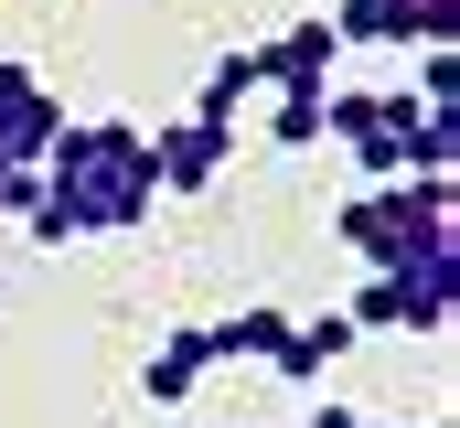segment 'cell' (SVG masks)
I'll return each mask as SVG.
<instances>
[{
  "mask_svg": "<svg viewBox=\"0 0 460 428\" xmlns=\"http://www.w3.org/2000/svg\"><path fill=\"white\" fill-rule=\"evenodd\" d=\"M54 129H65V97H54L22 54H0V172H43Z\"/></svg>",
  "mask_w": 460,
  "mask_h": 428,
  "instance_id": "cell-4",
  "label": "cell"
},
{
  "mask_svg": "<svg viewBox=\"0 0 460 428\" xmlns=\"http://www.w3.org/2000/svg\"><path fill=\"white\" fill-rule=\"evenodd\" d=\"M279 332H289V311H279V300H246V311L204 321V343H215V364H268V353H279Z\"/></svg>",
  "mask_w": 460,
  "mask_h": 428,
  "instance_id": "cell-9",
  "label": "cell"
},
{
  "mask_svg": "<svg viewBox=\"0 0 460 428\" xmlns=\"http://www.w3.org/2000/svg\"><path fill=\"white\" fill-rule=\"evenodd\" d=\"M311 428H375V418H353V407H332V397H322V407H311Z\"/></svg>",
  "mask_w": 460,
  "mask_h": 428,
  "instance_id": "cell-15",
  "label": "cell"
},
{
  "mask_svg": "<svg viewBox=\"0 0 460 428\" xmlns=\"http://www.w3.org/2000/svg\"><path fill=\"white\" fill-rule=\"evenodd\" d=\"M161 204V172H150V129L139 118H65L43 172H32V246H75V236H128Z\"/></svg>",
  "mask_w": 460,
  "mask_h": 428,
  "instance_id": "cell-1",
  "label": "cell"
},
{
  "mask_svg": "<svg viewBox=\"0 0 460 428\" xmlns=\"http://www.w3.org/2000/svg\"><path fill=\"white\" fill-rule=\"evenodd\" d=\"M353 343H364V332L343 321V300H332V311H289V332H279V353H268V375H279V386H322V375L343 364Z\"/></svg>",
  "mask_w": 460,
  "mask_h": 428,
  "instance_id": "cell-7",
  "label": "cell"
},
{
  "mask_svg": "<svg viewBox=\"0 0 460 428\" xmlns=\"http://www.w3.org/2000/svg\"><path fill=\"white\" fill-rule=\"evenodd\" d=\"M226 150H235V129H215V118H150V172H161L172 204L215 193L226 183Z\"/></svg>",
  "mask_w": 460,
  "mask_h": 428,
  "instance_id": "cell-6",
  "label": "cell"
},
{
  "mask_svg": "<svg viewBox=\"0 0 460 428\" xmlns=\"http://www.w3.org/2000/svg\"><path fill=\"white\" fill-rule=\"evenodd\" d=\"M418 107H439V118H460V54L450 43H418V86H407Z\"/></svg>",
  "mask_w": 460,
  "mask_h": 428,
  "instance_id": "cell-11",
  "label": "cell"
},
{
  "mask_svg": "<svg viewBox=\"0 0 460 428\" xmlns=\"http://www.w3.org/2000/svg\"><path fill=\"white\" fill-rule=\"evenodd\" d=\"M257 54V97H322L332 86V65H343V43H332V22L311 11V22H279L268 43H246Z\"/></svg>",
  "mask_w": 460,
  "mask_h": 428,
  "instance_id": "cell-5",
  "label": "cell"
},
{
  "mask_svg": "<svg viewBox=\"0 0 460 428\" xmlns=\"http://www.w3.org/2000/svg\"><path fill=\"white\" fill-rule=\"evenodd\" d=\"M11 214H32V172H0V225Z\"/></svg>",
  "mask_w": 460,
  "mask_h": 428,
  "instance_id": "cell-14",
  "label": "cell"
},
{
  "mask_svg": "<svg viewBox=\"0 0 460 428\" xmlns=\"http://www.w3.org/2000/svg\"><path fill=\"white\" fill-rule=\"evenodd\" d=\"M204 375H215V343H204V321H182V332H161V343H150V364H139V397H150V407H182Z\"/></svg>",
  "mask_w": 460,
  "mask_h": 428,
  "instance_id": "cell-8",
  "label": "cell"
},
{
  "mask_svg": "<svg viewBox=\"0 0 460 428\" xmlns=\"http://www.w3.org/2000/svg\"><path fill=\"white\" fill-rule=\"evenodd\" d=\"M268 139L279 150H322V97H268Z\"/></svg>",
  "mask_w": 460,
  "mask_h": 428,
  "instance_id": "cell-12",
  "label": "cell"
},
{
  "mask_svg": "<svg viewBox=\"0 0 460 428\" xmlns=\"http://www.w3.org/2000/svg\"><path fill=\"white\" fill-rule=\"evenodd\" d=\"M332 236L364 257V279H385V268H429V257H460L450 183H364V193L332 214Z\"/></svg>",
  "mask_w": 460,
  "mask_h": 428,
  "instance_id": "cell-2",
  "label": "cell"
},
{
  "mask_svg": "<svg viewBox=\"0 0 460 428\" xmlns=\"http://www.w3.org/2000/svg\"><path fill=\"white\" fill-rule=\"evenodd\" d=\"M396 32L407 43H460V0H396Z\"/></svg>",
  "mask_w": 460,
  "mask_h": 428,
  "instance_id": "cell-13",
  "label": "cell"
},
{
  "mask_svg": "<svg viewBox=\"0 0 460 428\" xmlns=\"http://www.w3.org/2000/svg\"><path fill=\"white\" fill-rule=\"evenodd\" d=\"M439 428H450V418H439Z\"/></svg>",
  "mask_w": 460,
  "mask_h": 428,
  "instance_id": "cell-16",
  "label": "cell"
},
{
  "mask_svg": "<svg viewBox=\"0 0 460 428\" xmlns=\"http://www.w3.org/2000/svg\"><path fill=\"white\" fill-rule=\"evenodd\" d=\"M257 97V54H246V43H235V54H215V65H204V86H193V107H182V118H215V129H235V107Z\"/></svg>",
  "mask_w": 460,
  "mask_h": 428,
  "instance_id": "cell-10",
  "label": "cell"
},
{
  "mask_svg": "<svg viewBox=\"0 0 460 428\" xmlns=\"http://www.w3.org/2000/svg\"><path fill=\"white\" fill-rule=\"evenodd\" d=\"M460 311V257H429V268H385L343 300L353 332H450Z\"/></svg>",
  "mask_w": 460,
  "mask_h": 428,
  "instance_id": "cell-3",
  "label": "cell"
}]
</instances>
